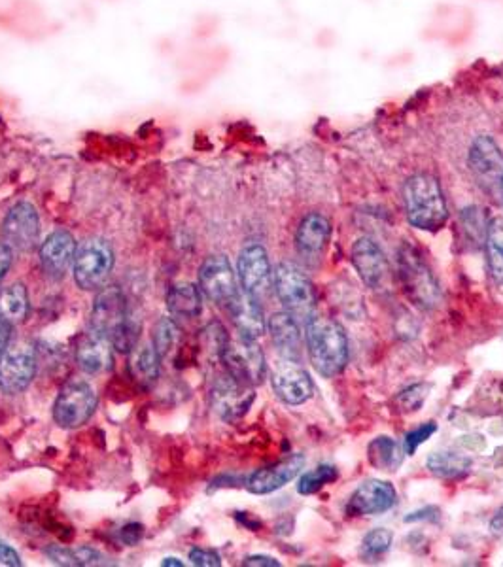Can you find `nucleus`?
I'll use <instances>...</instances> for the list:
<instances>
[{
  "mask_svg": "<svg viewBox=\"0 0 503 567\" xmlns=\"http://www.w3.org/2000/svg\"><path fill=\"white\" fill-rule=\"evenodd\" d=\"M307 350L318 375L337 377L348 363V339L339 322L328 316H316L305 324Z\"/></svg>",
  "mask_w": 503,
  "mask_h": 567,
  "instance_id": "obj_1",
  "label": "nucleus"
},
{
  "mask_svg": "<svg viewBox=\"0 0 503 567\" xmlns=\"http://www.w3.org/2000/svg\"><path fill=\"white\" fill-rule=\"evenodd\" d=\"M403 203L409 224L422 231H437L449 220L441 184L428 172L407 178L403 186Z\"/></svg>",
  "mask_w": 503,
  "mask_h": 567,
  "instance_id": "obj_2",
  "label": "nucleus"
},
{
  "mask_svg": "<svg viewBox=\"0 0 503 567\" xmlns=\"http://www.w3.org/2000/svg\"><path fill=\"white\" fill-rule=\"evenodd\" d=\"M398 276L409 301L422 310H434L441 303V288L424 256L415 246L403 244L398 252Z\"/></svg>",
  "mask_w": 503,
  "mask_h": 567,
  "instance_id": "obj_3",
  "label": "nucleus"
},
{
  "mask_svg": "<svg viewBox=\"0 0 503 567\" xmlns=\"http://www.w3.org/2000/svg\"><path fill=\"white\" fill-rule=\"evenodd\" d=\"M273 286L284 310L307 324L316 307V293L307 273L292 261H282L273 275Z\"/></svg>",
  "mask_w": 503,
  "mask_h": 567,
  "instance_id": "obj_4",
  "label": "nucleus"
},
{
  "mask_svg": "<svg viewBox=\"0 0 503 567\" xmlns=\"http://www.w3.org/2000/svg\"><path fill=\"white\" fill-rule=\"evenodd\" d=\"M114 269V250L110 242L91 237L82 242L76 250L72 271L80 290L97 292L105 288L106 280Z\"/></svg>",
  "mask_w": 503,
  "mask_h": 567,
  "instance_id": "obj_5",
  "label": "nucleus"
},
{
  "mask_svg": "<svg viewBox=\"0 0 503 567\" xmlns=\"http://www.w3.org/2000/svg\"><path fill=\"white\" fill-rule=\"evenodd\" d=\"M97 409V394L84 378H72L59 390L53 405V420L63 430H78Z\"/></svg>",
  "mask_w": 503,
  "mask_h": 567,
  "instance_id": "obj_6",
  "label": "nucleus"
},
{
  "mask_svg": "<svg viewBox=\"0 0 503 567\" xmlns=\"http://www.w3.org/2000/svg\"><path fill=\"white\" fill-rule=\"evenodd\" d=\"M38 360L35 348L27 343L8 344L0 354V392L16 396L35 380Z\"/></svg>",
  "mask_w": 503,
  "mask_h": 567,
  "instance_id": "obj_7",
  "label": "nucleus"
},
{
  "mask_svg": "<svg viewBox=\"0 0 503 567\" xmlns=\"http://www.w3.org/2000/svg\"><path fill=\"white\" fill-rule=\"evenodd\" d=\"M226 373L248 386H258L265 378V356L256 341H229L220 356Z\"/></svg>",
  "mask_w": 503,
  "mask_h": 567,
  "instance_id": "obj_8",
  "label": "nucleus"
},
{
  "mask_svg": "<svg viewBox=\"0 0 503 567\" xmlns=\"http://www.w3.org/2000/svg\"><path fill=\"white\" fill-rule=\"evenodd\" d=\"M199 290L205 297L220 307H229L237 295V275L226 256H210L199 269Z\"/></svg>",
  "mask_w": 503,
  "mask_h": 567,
  "instance_id": "obj_9",
  "label": "nucleus"
},
{
  "mask_svg": "<svg viewBox=\"0 0 503 567\" xmlns=\"http://www.w3.org/2000/svg\"><path fill=\"white\" fill-rule=\"evenodd\" d=\"M468 163L481 188L490 193H502L503 154L492 138L481 135L471 142Z\"/></svg>",
  "mask_w": 503,
  "mask_h": 567,
  "instance_id": "obj_10",
  "label": "nucleus"
},
{
  "mask_svg": "<svg viewBox=\"0 0 503 567\" xmlns=\"http://www.w3.org/2000/svg\"><path fill=\"white\" fill-rule=\"evenodd\" d=\"M40 239V218L35 205L21 201L10 208L2 224V241L14 252L35 250Z\"/></svg>",
  "mask_w": 503,
  "mask_h": 567,
  "instance_id": "obj_11",
  "label": "nucleus"
},
{
  "mask_svg": "<svg viewBox=\"0 0 503 567\" xmlns=\"http://www.w3.org/2000/svg\"><path fill=\"white\" fill-rule=\"evenodd\" d=\"M254 399H256L254 386L239 382L229 373H226L224 377L216 378L210 390L212 409L226 422H235L248 413Z\"/></svg>",
  "mask_w": 503,
  "mask_h": 567,
  "instance_id": "obj_12",
  "label": "nucleus"
},
{
  "mask_svg": "<svg viewBox=\"0 0 503 567\" xmlns=\"http://www.w3.org/2000/svg\"><path fill=\"white\" fill-rule=\"evenodd\" d=\"M127 318L129 312H127L125 295L118 286H108L95 297V303L89 314V331L110 341L116 329L122 326Z\"/></svg>",
  "mask_w": 503,
  "mask_h": 567,
  "instance_id": "obj_13",
  "label": "nucleus"
},
{
  "mask_svg": "<svg viewBox=\"0 0 503 567\" xmlns=\"http://www.w3.org/2000/svg\"><path fill=\"white\" fill-rule=\"evenodd\" d=\"M237 276L243 286V292L261 299L267 295L273 280L271 261L267 256V250L261 244H250L243 248L237 261Z\"/></svg>",
  "mask_w": 503,
  "mask_h": 567,
  "instance_id": "obj_14",
  "label": "nucleus"
},
{
  "mask_svg": "<svg viewBox=\"0 0 503 567\" xmlns=\"http://www.w3.org/2000/svg\"><path fill=\"white\" fill-rule=\"evenodd\" d=\"M271 384L280 401L286 405H303L313 397V380L294 360L278 361L271 375Z\"/></svg>",
  "mask_w": 503,
  "mask_h": 567,
  "instance_id": "obj_15",
  "label": "nucleus"
},
{
  "mask_svg": "<svg viewBox=\"0 0 503 567\" xmlns=\"http://www.w3.org/2000/svg\"><path fill=\"white\" fill-rule=\"evenodd\" d=\"M398 501L394 484L379 479L362 482L347 503V515L377 516L390 511Z\"/></svg>",
  "mask_w": 503,
  "mask_h": 567,
  "instance_id": "obj_16",
  "label": "nucleus"
},
{
  "mask_svg": "<svg viewBox=\"0 0 503 567\" xmlns=\"http://www.w3.org/2000/svg\"><path fill=\"white\" fill-rule=\"evenodd\" d=\"M78 244L76 239L65 229H57L40 246V265L42 271L52 280H63L69 273Z\"/></svg>",
  "mask_w": 503,
  "mask_h": 567,
  "instance_id": "obj_17",
  "label": "nucleus"
},
{
  "mask_svg": "<svg viewBox=\"0 0 503 567\" xmlns=\"http://www.w3.org/2000/svg\"><path fill=\"white\" fill-rule=\"evenodd\" d=\"M350 261L356 273L364 280L365 286L377 290L381 288L390 273L388 259L384 256L381 246L369 237H362L354 242L350 250Z\"/></svg>",
  "mask_w": 503,
  "mask_h": 567,
  "instance_id": "obj_18",
  "label": "nucleus"
},
{
  "mask_svg": "<svg viewBox=\"0 0 503 567\" xmlns=\"http://www.w3.org/2000/svg\"><path fill=\"white\" fill-rule=\"evenodd\" d=\"M303 467H305V456L303 454H292L278 464L269 465V467H263L260 471H256L246 481V488H248L250 494H256V496L273 494L282 486H286L288 482L294 481Z\"/></svg>",
  "mask_w": 503,
  "mask_h": 567,
  "instance_id": "obj_19",
  "label": "nucleus"
},
{
  "mask_svg": "<svg viewBox=\"0 0 503 567\" xmlns=\"http://www.w3.org/2000/svg\"><path fill=\"white\" fill-rule=\"evenodd\" d=\"M331 239L330 220L324 214H307L295 233V248L305 259H320Z\"/></svg>",
  "mask_w": 503,
  "mask_h": 567,
  "instance_id": "obj_20",
  "label": "nucleus"
},
{
  "mask_svg": "<svg viewBox=\"0 0 503 567\" xmlns=\"http://www.w3.org/2000/svg\"><path fill=\"white\" fill-rule=\"evenodd\" d=\"M74 358L87 375H101L112 367V343L89 331L76 341Z\"/></svg>",
  "mask_w": 503,
  "mask_h": 567,
  "instance_id": "obj_21",
  "label": "nucleus"
},
{
  "mask_svg": "<svg viewBox=\"0 0 503 567\" xmlns=\"http://www.w3.org/2000/svg\"><path fill=\"white\" fill-rule=\"evenodd\" d=\"M227 312H229L233 324H235L243 339L258 341L261 335L265 333L267 324H265L260 299H256L248 293H239L237 299L227 307Z\"/></svg>",
  "mask_w": 503,
  "mask_h": 567,
  "instance_id": "obj_22",
  "label": "nucleus"
},
{
  "mask_svg": "<svg viewBox=\"0 0 503 567\" xmlns=\"http://www.w3.org/2000/svg\"><path fill=\"white\" fill-rule=\"evenodd\" d=\"M269 333L273 344L277 346L278 354L284 360L299 361L301 356V329L292 314L277 312L269 318Z\"/></svg>",
  "mask_w": 503,
  "mask_h": 567,
  "instance_id": "obj_23",
  "label": "nucleus"
},
{
  "mask_svg": "<svg viewBox=\"0 0 503 567\" xmlns=\"http://www.w3.org/2000/svg\"><path fill=\"white\" fill-rule=\"evenodd\" d=\"M167 309L176 318H197L203 310L201 290L190 282L174 284L167 293Z\"/></svg>",
  "mask_w": 503,
  "mask_h": 567,
  "instance_id": "obj_24",
  "label": "nucleus"
},
{
  "mask_svg": "<svg viewBox=\"0 0 503 567\" xmlns=\"http://www.w3.org/2000/svg\"><path fill=\"white\" fill-rule=\"evenodd\" d=\"M405 450L399 445L396 439L382 435L369 443L367 447V460L375 469L384 473H394L403 464Z\"/></svg>",
  "mask_w": 503,
  "mask_h": 567,
  "instance_id": "obj_25",
  "label": "nucleus"
},
{
  "mask_svg": "<svg viewBox=\"0 0 503 567\" xmlns=\"http://www.w3.org/2000/svg\"><path fill=\"white\" fill-rule=\"evenodd\" d=\"M29 314V292L25 284L14 282L8 288L0 290V318L12 327L27 320Z\"/></svg>",
  "mask_w": 503,
  "mask_h": 567,
  "instance_id": "obj_26",
  "label": "nucleus"
},
{
  "mask_svg": "<svg viewBox=\"0 0 503 567\" xmlns=\"http://www.w3.org/2000/svg\"><path fill=\"white\" fill-rule=\"evenodd\" d=\"M161 358L157 354L156 346L152 343H144L133 350V358L129 363L131 377L135 378L144 388L154 386L159 378L161 369Z\"/></svg>",
  "mask_w": 503,
  "mask_h": 567,
  "instance_id": "obj_27",
  "label": "nucleus"
},
{
  "mask_svg": "<svg viewBox=\"0 0 503 567\" xmlns=\"http://www.w3.org/2000/svg\"><path fill=\"white\" fill-rule=\"evenodd\" d=\"M426 467L439 479H462L471 471L473 460L456 452H434L428 456Z\"/></svg>",
  "mask_w": 503,
  "mask_h": 567,
  "instance_id": "obj_28",
  "label": "nucleus"
},
{
  "mask_svg": "<svg viewBox=\"0 0 503 567\" xmlns=\"http://www.w3.org/2000/svg\"><path fill=\"white\" fill-rule=\"evenodd\" d=\"M486 259L490 275L503 286V218H494L486 229Z\"/></svg>",
  "mask_w": 503,
  "mask_h": 567,
  "instance_id": "obj_29",
  "label": "nucleus"
},
{
  "mask_svg": "<svg viewBox=\"0 0 503 567\" xmlns=\"http://www.w3.org/2000/svg\"><path fill=\"white\" fill-rule=\"evenodd\" d=\"M180 327L176 326L173 318H161L154 329L152 344L156 346L157 354L161 360H167L176 346L180 343Z\"/></svg>",
  "mask_w": 503,
  "mask_h": 567,
  "instance_id": "obj_30",
  "label": "nucleus"
},
{
  "mask_svg": "<svg viewBox=\"0 0 503 567\" xmlns=\"http://www.w3.org/2000/svg\"><path fill=\"white\" fill-rule=\"evenodd\" d=\"M339 479V471L330 464L318 465L313 471L305 473L299 484H297V492L301 496H313L316 492H320L324 486H328L333 481Z\"/></svg>",
  "mask_w": 503,
  "mask_h": 567,
  "instance_id": "obj_31",
  "label": "nucleus"
},
{
  "mask_svg": "<svg viewBox=\"0 0 503 567\" xmlns=\"http://www.w3.org/2000/svg\"><path fill=\"white\" fill-rule=\"evenodd\" d=\"M394 535L386 528H375L367 533L362 541V558L365 560H377L382 554H386L392 545Z\"/></svg>",
  "mask_w": 503,
  "mask_h": 567,
  "instance_id": "obj_32",
  "label": "nucleus"
},
{
  "mask_svg": "<svg viewBox=\"0 0 503 567\" xmlns=\"http://www.w3.org/2000/svg\"><path fill=\"white\" fill-rule=\"evenodd\" d=\"M428 394H430V386L424 382H418L399 392L396 405L401 413H417L422 409L424 401L428 399Z\"/></svg>",
  "mask_w": 503,
  "mask_h": 567,
  "instance_id": "obj_33",
  "label": "nucleus"
},
{
  "mask_svg": "<svg viewBox=\"0 0 503 567\" xmlns=\"http://www.w3.org/2000/svg\"><path fill=\"white\" fill-rule=\"evenodd\" d=\"M139 333V324H137L135 320L127 318L122 326L116 329V333L112 335V339H110L112 348H116V350L122 352V354L133 352V350L137 348V343H139Z\"/></svg>",
  "mask_w": 503,
  "mask_h": 567,
  "instance_id": "obj_34",
  "label": "nucleus"
},
{
  "mask_svg": "<svg viewBox=\"0 0 503 567\" xmlns=\"http://www.w3.org/2000/svg\"><path fill=\"white\" fill-rule=\"evenodd\" d=\"M201 343H203V350L209 352L210 356H222L226 344L229 343V337H227V331L220 322H212L210 326L203 329V335H201Z\"/></svg>",
  "mask_w": 503,
  "mask_h": 567,
  "instance_id": "obj_35",
  "label": "nucleus"
},
{
  "mask_svg": "<svg viewBox=\"0 0 503 567\" xmlns=\"http://www.w3.org/2000/svg\"><path fill=\"white\" fill-rule=\"evenodd\" d=\"M435 431H437L435 422H428V424H422V426L417 428V430L407 433L405 443H403V450H405V454H415V452H417V448L420 447L422 443H426V441L434 435Z\"/></svg>",
  "mask_w": 503,
  "mask_h": 567,
  "instance_id": "obj_36",
  "label": "nucleus"
},
{
  "mask_svg": "<svg viewBox=\"0 0 503 567\" xmlns=\"http://www.w3.org/2000/svg\"><path fill=\"white\" fill-rule=\"evenodd\" d=\"M44 552H46V556L52 560L53 564L67 567L80 566V564H78V558H76V554H74V550L72 549L52 545V547H48Z\"/></svg>",
  "mask_w": 503,
  "mask_h": 567,
  "instance_id": "obj_37",
  "label": "nucleus"
},
{
  "mask_svg": "<svg viewBox=\"0 0 503 567\" xmlns=\"http://www.w3.org/2000/svg\"><path fill=\"white\" fill-rule=\"evenodd\" d=\"M190 560L191 564L197 567L222 566V560H220V556H218V554H216L214 550L209 549H191Z\"/></svg>",
  "mask_w": 503,
  "mask_h": 567,
  "instance_id": "obj_38",
  "label": "nucleus"
},
{
  "mask_svg": "<svg viewBox=\"0 0 503 567\" xmlns=\"http://www.w3.org/2000/svg\"><path fill=\"white\" fill-rule=\"evenodd\" d=\"M74 554H76L80 566H105V564H108L105 556H103L101 552H97L95 549H89V547H76Z\"/></svg>",
  "mask_w": 503,
  "mask_h": 567,
  "instance_id": "obj_39",
  "label": "nucleus"
},
{
  "mask_svg": "<svg viewBox=\"0 0 503 567\" xmlns=\"http://www.w3.org/2000/svg\"><path fill=\"white\" fill-rule=\"evenodd\" d=\"M144 537V528L140 524H127L120 532V539L127 547H135Z\"/></svg>",
  "mask_w": 503,
  "mask_h": 567,
  "instance_id": "obj_40",
  "label": "nucleus"
},
{
  "mask_svg": "<svg viewBox=\"0 0 503 567\" xmlns=\"http://www.w3.org/2000/svg\"><path fill=\"white\" fill-rule=\"evenodd\" d=\"M0 564L10 567L21 566V558H19L18 552L2 541H0Z\"/></svg>",
  "mask_w": 503,
  "mask_h": 567,
  "instance_id": "obj_41",
  "label": "nucleus"
},
{
  "mask_svg": "<svg viewBox=\"0 0 503 567\" xmlns=\"http://www.w3.org/2000/svg\"><path fill=\"white\" fill-rule=\"evenodd\" d=\"M439 509L437 507H426V509H420V511H415L409 516H405V522H420V520H428V522H435L439 520Z\"/></svg>",
  "mask_w": 503,
  "mask_h": 567,
  "instance_id": "obj_42",
  "label": "nucleus"
},
{
  "mask_svg": "<svg viewBox=\"0 0 503 567\" xmlns=\"http://www.w3.org/2000/svg\"><path fill=\"white\" fill-rule=\"evenodd\" d=\"M244 567H280V562L271 558V556H263V554H256V556H248L244 558Z\"/></svg>",
  "mask_w": 503,
  "mask_h": 567,
  "instance_id": "obj_43",
  "label": "nucleus"
},
{
  "mask_svg": "<svg viewBox=\"0 0 503 567\" xmlns=\"http://www.w3.org/2000/svg\"><path fill=\"white\" fill-rule=\"evenodd\" d=\"M12 267V250L2 242L0 244V282L4 280V276L8 275Z\"/></svg>",
  "mask_w": 503,
  "mask_h": 567,
  "instance_id": "obj_44",
  "label": "nucleus"
},
{
  "mask_svg": "<svg viewBox=\"0 0 503 567\" xmlns=\"http://www.w3.org/2000/svg\"><path fill=\"white\" fill-rule=\"evenodd\" d=\"M490 532L494 537H498V539H503V507L502 509H498V513L492 516V520H490Z\"/></svg>",
  "mask_w": 503,
  "mask_h": 567,
  "instance_id": "obj_45",
  "label": "nucleus"
},
{
  "mask_svg": "<svg viewBox=\"0 0 503 567\" xmlns=\"http://www.w3.org/2000/svg\"><path fill=\"white\" fill-rule=\"evenodd\" d=\"M10 339H12V326L6 324V322L0 318V354L6 350V346L10 344Z\"/></svg>",
  "mask_w": 503,
  "mask_h": 567,
  "instance_id": "obj_46",
  "label": "nucleus"
},
{
  "mask_svg": "<svg viewBox=\"0 0 503 567\" xmlns=\"http://www.w3.org/2000/svg\"><path fill=\"white\" fill-rule=\"evenodd\" d=\"M161 566L182 567V566H184V562H180V560H178V558H173V556H171V558H165V560H163V562H161Z\"/></svg>",
  "mask_w": 503,
  "mask_h": 567,
  "instance_id": "obj_47",
  "label": "nucleus"
},
{
  "mask_svg": "<svg viewBox=\"0 0 503 567\" xmlns=\"http://www.w3.org/2000/svg\"><path fill=\"white\" fill-rule=\"evenodd\" d=\"M502 195H503V191H502Z\"/></svg>",
  "mask_w": 503,
  "mask_h": 567,
  "instance_id": "obj_48",
  "label": "nucleus"
}]
</instances>
